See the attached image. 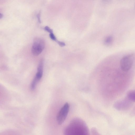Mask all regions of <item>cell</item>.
Instances as JSON below:
<instances>
[{
  "label": "cell",
  "mask_w": 135,
  "mask_h": 135,
  "mask_svg": "<svg viewBox=\"0 0 135 135\" xmlns=\"http://www.w3.org/2000/svg\"><path fill=\"white\" fill-rule=\"evenodd\" d=\"M45 46V42L41 38L39 37L35 38L33 42L31 52L35 56L39 55L42 52Z\"/></svg>",
  "instance_id": "6da1fadb"
},
{
  "label": "cell",
  "mask_w": 135,
  "mask_h": 135,
  "mask_svg": "<svg viewBox=\"0 0 135 135\" xmlns=\"http://www.w3.org/2000/svg\"><path fill=\"white\" fill-rule=\"evenodd\" d=\"M43 67L44 61L42 60L39 63L37 72L30 85V89L32 90L35 89L37 83L42 77L43 74Z\"/></svg>",
  "instance_id": "7a4b0ae2"
},
{
  "label": "cell",
  "mask_w": 135,
  "mask_h": 135,
  "mask_svg": "<svg viewBox=\"0 0 135 135\" xmlns=\"http://www.w3.org/2000/svg\"><path fill=\"white\" fill-rule=\"evenodd\" d=\"M133 60L132 55H129L123 57L120 62L121 69L124 71H127L129 70L132 66Z\"/></svg>",
  "instance_id": "3957f363"
},
{
  "label": "cell",
  "mask_w": 135,
  "mask_h": 135,
  "mask_svg": "<svg viewBox=\"0 0 135 135\" xmlns=\"http://www.w3.org/2000/svg\"><path fill=\"white\" fill-rule=\"evenodd\" d=\"M69 106L68 103H66L60 109L57 117V121L59 124H61L64 121L68 114Z\"/></svg>",
  "instance_id": "277c9868"
},
{
  "label": "cell",
  "mask_w": 135,
  "mask_h": 135,
  "mask_svg": "<svg viewBox=\"0 0 135 135\" xmlns=\"http://www.w3.org/2000/svg\"><path fill=\"white\" fill-rule=\"evenodd\" d=\"M127 98L131 101L135 102V90L129 91L127 94Z\"/></svg>",
  "instance_id": "5b68a950"
},
{
  "label": "cell",
  "mask_w": 135,
  "mask_h": 135,
  "mask_svg": "<svg viewBox=\"0 0 135 135\" xmlns=\"http://www.w3.org/2000/svg\"><path fill=\"white\" fill-rule=\"evenodd\" d=\"M113 40V37H112L110 36L107 37L105 40V43L107 44H111Z\"/></svg>",
  "instance_id": "8992f818"
},
{
  "label": "cell",
  "mask_w": 135,
  "mask_h": 135,
  "mask_svg": "<svg viewBox=\"0 0 135 135\" xmlns=\"http://www.w3.org/2000/svg\"><path fill=\"white\" fill-rule=\"evenodd\" d=\"M49 36L50 38L52 40L57 41L56 37L53 32L50 33Z\"/></svg>",
  "instance_id": "52a82bcc"
},
{
  "label": "cell",
  "mask_w": 135,
  "mask_h": 135,
  "mask_svg": "<svg viewBox=\"0 0 135 135\" xmlns=\"http://www.w3.org/2000/svg\"><path fill=\"white\" fill-rule=\"evenodd\" d=\"M44 29L45 30L49 32L50 33L53 32V30L47 26H45Z\"/></svg>",
  "instance_id": "ba28073f"
},
{
  "label": "cell",
  "mask_w": 135,
  "mask_h": 135,
  "mask_svg": "<svg viewBox=\"0 0 135 135\" xmlns=\"http://www.w3.org/2000/svg\"><path fill=\"white\" fill-rule=\"evenodd\" d=\"M56 41L59 45L61 46H64L65 45V44L64 42L57 41Z\"/></svg>",
  "instance_id": "9c48e42d"
},
{
  "label": "cell",
  "mask_w": 135,
  "mask_h": 135,
  "mask_svg": "<svg viewBox=\"0 0 135 135\" xmlns=\"http://www.w3.org/2000/svg\"><path fill=\"white\" fill-rule=\"evenodd\" d=\"M40 12L37 15V18L38 19V22L39 23H41V20H40Z\"/></svg>",
  "instance_id": "30bf717a"
},
{
  "label": "cell",
  "mask_w": 135,
  "mask_h": 135,
  "mask_svg": "<svg viewBox=\"0 0 135 135\" xmlns=\"http://www.w3.org/2000/svg\"><path fill=\"white\" fill-rule=\"evenodd\" d=\"M3 15L2 14L0 13V18L1 19L3 17Z\"/></svg>",
  "instance_id": "8fae6325"
}]
</instances>
